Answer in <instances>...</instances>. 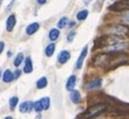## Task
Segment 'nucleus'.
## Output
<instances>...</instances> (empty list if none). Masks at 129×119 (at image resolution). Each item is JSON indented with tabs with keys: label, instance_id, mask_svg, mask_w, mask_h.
<instances>
[{
	"label": "nucleus",
	"instance_id": "1",
	"mask_svg": "<svg viewBox=\"0 0 129 119\" xmlns=\"http://www.w3.org/2000/svg\"><path fill=\"white\" fill-rule=\"evenodd\" d=\"M107 104L105 103H100V104H95L93 106L88 107L87 110H85L83 113H80L77 119H93L95 117L100 116L101 113H104L106 110H107Z\"/></svg>",
	"mask_w": 129,
	"mask_h": 119
},
{
	"label": "nucleus",
	"instance_id": "2",
	"mask_svg": "<svg viewBox=\"0 0 129 119\" xmlns=\"http://www.w3.org/2000/svg\"><path fill=\"white\" fill-rule=\"evenodd\" d=\"M106 32L112 35H126L129 33V28L127 26H122V25H114V26L109 27Z\"/></svg>",
	"mask_w": 129,
	"mask_h": 119
},
{
	"label": "nucleus",
	"instance_id": "3",
	"mask_svg": "<svg viewBox=\"0 0 129 119\" xmlns=\"http://www.w3.org/2000/svg\"><path fill=\"white\" fill-rule=\"evenodd\" d=\"M126 48H128V45H127L124 41H122V42L113 43V45H108L105 50L108 51V53H119V51H122L123 49H126Z\"/></svg>",
	"mask_w": 129,
	"mask_h": 119
},
{
	"label": "nucleus",
	"instance_id": "4",
	"mask_svg": "<svg viewBox=\"0 0 129 119\" xmlns=\"http://www.w3.org/2000/svg\"><path fill=\"white\" fill-rule=\"evenodd\" d=\"M129 8V1L128 0H124V1H120V3H116L114 5L109 6V9L112 11H116V12H120V11H124V9Z\"/></svg>",
	"mask_w": 129,
	"mask_h": 119
},
{
	"label": "nucleus",
	"instance_id": "5",
	"mask_svg": "<svg viewBox=\"0 0 129 119\" xmlns=\"http://www.w3.org/2000/svg\"><path fill=\"white\" fill-rule=\"evenodd\" d=\"M101 85H102V80L101 78H95V80L88 82V83L85 85V89H87V90L98 89V88H100Z\"/></svg>",
	"mask_w": 129,
	"mask_h": 119
},
{
	"label": "nucleus",
	"instance_id": "6",
	"mask_svg": "<svg viewBox=\"0 0 129 119\" xmlns=\"http://www.w3.org/2000/svg\"><path fill=\"white\" fill-rule=\"evenodd\" d=\"M70 57H71V55H70V51L68 50H62L59 54H58V62L60 63V64H64V63H66L70 59Z\"/></svg>",
	"mask_w": 129,
	"mask_h": 119
},
{
	"label": "nucleus",
	"instance_id": "7",
	"mask_svg": "<svg viewBox=\"0 0 129 119\" xmlns=\"http://www.w3.org/2000/svg\"><path fill=\"white\" fill-rule=\"evenodd\" d=\"M31 110H34V103H31V102H23L20 105V112L21 113L30 112Z\"/></svg>",
	"mask_w": 129,
	"mask_h": 119
},
{
	"label": "nucleus",
	"instance_id": "8",
	"mask_svg": "<svg viewBox=\"0 0 129 119\" xmlns=\"http://www.w3.org/2000/svg\"><path fill=\"white\" fill-rule=\"evenodd\" d=\"M87 55V47H84L83 48V50H81L80 55H79L78 59H77V63H76V68L77 69H80L83 67V63H84V59Z\"/></svg>",
	"mask_w": 129,
	"mask_h": 119
},
{
	"label": "nucleus",
	"instance_id": "9",
	"mask_svg": "<svg viewBox=\"0 0 129 119\" xmlns=\"http://www.w3.org/2000/svg\"><path fill=\"white\" fill-rule=\"evenodd\" d=\"M16 24V19H15V15L14 14H11L7 18V21H6V29L8 32H12L14 29V26Z\"/></svg>",
	"mask_w": 129,
	"mask_h": 119
},
{
	"label": "nucleus",
	"instance_id": "10",
	"mask_svg": "<svg viewBox=\"0 0 129 119\" xmlns=\"http://www.w3.org/2000/svg\"><path fill=\"white\" fill-rule=\"evenodd\" d=\"M40 28V24L39 22H33V24H30L29 26H27V28H26V34L27 35H33V34H35L37 30H39Z\"/></svg>",
	"mask_w": 129,
	"mask_h": 119
},
{
	"label": "nucleus",
	"instance_id": "11",
	"mask_svg": "<svg viewBox=\"0 0 129 119\" xmlns=\"http://www.w3.org/2000/svg\"><path fill=\"white\" fill-rule=\"evenodd\" d=\"M76 81H77V77H76L75 75H72L68 78V82L65 84V88L66 90H69V91H72V90L75 89V85H76Z\"/></svg>",
	"mask_w": 129,
	"mask_h": 119
},
{
	"label": "nucleus",
	"instance_id": "12",
	"mask_svg": "<svg viewBox=\"0 0 129 119\" xmlns=\"http://www.w3.org/2000/svg\"><path fill=\"white\" fill-rule=\"evenodd\" d=\"M70 98H71L72 103H75V104H78L79 102H80V98H81V96H80V92H79L78 90H72L71 93H70Z\"/></svg>",
	"mask_w": 129,
	"mask_h": 119
},
{
	"label": "nucleus",
	"instance_id": "13",
	"mask_svg": "<svg viewBox=\"0 0 129 119\" xmlns=\"http://www.w3.org/2000/svg\"><path fill=\"white\" fill-rule=\"evenodd\" d=\"M3 80H4L5 83H9V82H12V81L14 80V72H12L9 69L5 70V72H4V75H3Z\"/></svg>",
	"mask_w": 129,
	"mask_h": 119
},
{
	"label": "nucleus",
	"instance_id": "14",
	"mask_svg": "<svg viewBox=\"0 0 129 119\" xmlns=\"http://www.w3.org/2000/svg\"><path fill=\"white\" fill-rule=\"evenodd\" d=\"M23 71L26 72V74H30V72L33 71V62H31V58H30V57H27L26 61H24Z\"/></svg>",
	"mask_w": 129,
	"mask_h": 119
},
{
	"label": "nucleus",
	"instance_id": "15",
	"mask_svg": "<svg viewBox=\"0 0 129 119\" xmlns=\"http://www.w3.org/2000/svg\"><path fill=\"white\" fill-rule=\"evenodd\" d=\"M58 37H59V30H58L57 28L50 29V32H49V39H50L51 41H56Z\"/></svg>",
	"mask_w": 129,
	"mask_h": 119
},
{
	"label": "nucleus",
	"instance_id": "16",
	"mask_svg": "<svg viewBox=\"0 0 129 119\" xmlns=\"http://www.w3.org/2000/svg\"><path fill=\"white\" fill-rule=\"evenodd\" d=\"M47 85H48V80H47V77H41L36 82V88H37V89H44Z\"/></svg>",
	"mask_w": 129,
	"mask_h": 119
},
{
	"label": "nucleus",
	"instance_id": "17",
	"mask_svg": "<svg viewBox=\"0 0 129 119\" xmlns=\"http://www.w3.org/2000/svg\"><path fill=\"white\" fill-rule=\"evenodd\" d=\"M55 49H56V45H54V43L48 45V46H47V48H45V50H44L45 55H47L48 57L52 56V54L55 53Z\"/></svg>",
	"mask_w": 129,
	"mask_h": 119
},
{
	"label": "nucleus",
	"instance_id": "18",
	"mask_svg": "<svg viewBox=\"0 0 129 119\" xmlns=\"http://www.w3.org/2000/svg\"><path fill=\"white\" fill-rule=\"evenodd\" d=\"M40 102H41V104L43 106V111L48 110L49 106H50V98L49 97H43V98L40 99Z\"/></svg>",
	"mask_w": 129,
	"mask_h": 119
},
{
	"label": "nucleus",
	"instance_id": "19",
	"mask_svg": "<svg viewBox=\"0 0 129 119\" xmlns=\"http://www.w3.org/2000/svg\"><path fill=\"white\" fill-rule=\"evenodd\" d=\"M87 15H88V11L87 9H83V11L77 13V20H79V21L85 20L87 18Z\"/></svg>",
	"mask_w": 129,
	"mask_h": 119
},
{
	"label": "nucleus",
	"instance_id": "20",
	"mask_svg": "<svg viewBox=\"0 0 129 119\" xmlns=\"http://www.w3.org/2000/svg\"><path fill=\"white\" fill-rule=\"evenodd\" d=\"M68 24H69V19L66 18V16H63V18L58 21L57 26H58V28H65L68 26Z\"/></svg>",
	"mask_w": 129,
	"mask_h": 119
},
{
	"label": "nucleus",
	"instance_id": "21",
	"mask_svg": "<svg viewBox=\"0 0 129 119\" xmlns=\"http://www.w3.org/2000/svg\"><path fill=\"white\" fill-rule=\"evenodd\" d=\"M22 61H23V54L20 53L18 56L15 57V59H14V66L15 67H19L22 63Z\"/></svg>",
	"mask_w": 129,
	"mask_h": 119
},
{
	"label": "nucleus",
	"instance_id": "22",
	"mask_svg": "<svg viewBox=\"0 0 129 119\" xmlns=\"http://www.w3.org/2000/svg\"><path fill=\"white\" fill-rule=\"evenodd\" d=\"M18 103H19V98L18 97H12V98L9 99V106H11V109H12V110H14L15 109V106H16V105H18Z\"/></svg>",
	"mask_w": 129,
	"mask_h": 119
},
{
	"label": "nucleus",
	"instance_id": "23",
	"mask_svg": "<svg viewBox=\"0 0 129 119\" xmlns=\"http://www.w3.org/2000/svg\"><path fill=\"white\" fill-rule=\"evenodd\" d=\"M34 110H35L36 112H39V113L43 111V106H42V104H41V102L40 101H37V102L34 103Z\"/></svg>",
	"mask_w": 129,
	"mask_h": 119
},
{
	"label": "nucleus",
	"instance_id": "24",
	"mask_svg": "<svg viewBox=\"0 0 129 119\" xmlns=\"http://www.w3.org/2000/svg\"><path fill=\"white\" fill-rule=\"evenodd\" d=\"M75 36H76V32H75V30H71V32H70V33L68 34V37H66L68 42H72V41H73Z\"/></svg>",
	"mask_w": 129,
	"mask_h": 119
},
{
	"label": "nucleus",
	"instance_id": "25",
	"mask_svg": "<svg viewBox=\"0 0 129 119\" xmlns=\"http://www.w3.org/2000/svg\"><path fill=\"white\" fill-rule=\"evenodd\" d=\"M122 20L124 21V22H129V11H127V12L123 14Z\"/></svg>",
	"mask_w": 129,
	"mask_h": 119
},
{
	"label": "nucleus",
	"instance_id": "26",
	"mask_svg": "<svg viewBox=\"0 0 129 119\" xmlns=\"http://www.w3.org/2000/svg\"><path fill=\"white\" fill-rule=\"evenodd\" d=\"M20 76H21V70H20V69H18V70H16V71L14 72V80L19 78Z\"/></svg>",
	"mask_w": 129,
	"mask_h": 119
},
{
	"label": "nucleus",
	"instance_id": "27",
	"mask_svg": "<svg viewBox=\"0 0 129 119\" xmlns=\"http://www.w3.org/2000/svg\"><path fill=\"white\" fill-rule=\"evenodd\" d=\"M4 48H5V42H4V41H0V54L3 53Z\"/></svg>",
	"mask_w": 129,
	"mask_h": 119
},
{
	"label": "nucleus",
	"instance_id": "28",
	"mask_svg": "<svg viewBox=\"0 0 129 119\" xmlns=\"http://www.w3.org/2000/svg\"><path fill=\"white\" fill-rule=\"evenodd\" d=\"M14 1H15V0H13L12 3H11V4H9V5H8V6H7V8H6V12H8L9 9L12 8V5H13V4H14Z\"/></svg>",
	"mask_w": 129,
	"mask_h": 119
},
{
	"label": "nucleus",
	"instance_id": "29",
	"mask_svg": "<svg viewBox=\"0 0 129 119\" xmlns=\"http://www.w3.org/2000/svg\"><path fill=\"white\" fill-rule=\"evenodd\" d=\"M36 1H37V3H39L40 5H43V4L47 3V0H36Z\"/></svg>",
	"mask_w": 129,
	"mask_h": 119
},
{
	"label": "nucleus",
	"instance_id": "30",
	"mask_svg": "<svg viewBox=\"0 0 129 119\" xmlns=\"http://www.w3.org/2000/svg\"><path fill=\"white\" fill-rule=\"evenodd\" d=\"M7 56H8V57H12V51H8V53H7Z\"/></svg>",
	"mask_w": 129,
	"mask_h": 119
},
{
	"label": "nucleus",
	"instance_id": "31",
	"mask_svg": "<svg viewBox=\"0 0 129 119\" xmlns=\"http://www.w3.org/2000/svg\"><path fill=\"white\" fill-rule=\"evenodd\" d=\"M75 25H76L75 22H71V24H70V27H73V26H75Z\"/></svg>",
	"mask_w": 129,
	"mask_h": 119
},
{
	"label": "nucleus",
	"instance_id": "32",
	"mask_svg": "<svg viewBox=\"0 0 129 119\" xmlns=\"http://www.w3.org/2000/svg\"><path fill=\"white\" fill-rule=\"evenodd\" d=\"M90 1H91V0H84V3H85V4H88Z\"/></svg>",
	"mask_w": 129,
	"mask_h": 119
},
{
	"label": "nucleus",
	"instance_id": "33",
	"mask_svg": "<svg viewBox=\"0 0 129 119\" xmlns=\"http://www.w3.org/2000/svg\"><path fill=\"white\" fill-rule=\"evenodd\" d=\"M5 119H13V118H12V117H9V116H8V117H6Z\"/></svg>",
	"mask_w": 129,
	"mask_h": 119
},
{
	"label": "nucleus",
	"instance_id": "34",
	"mask_svg": "<svg viewBox=\"0 0 129 119\" xmlns=\"http://www.w3.org/2000/svg\"><path fill=\"white\" fill-rule=\"evenodd\" d=\"M1 4H3V0H0V5H1Z\"/></svg>",
	"mask_w": 129,
	"mask_h": 119
},
{
	"label": "nucleus",
	"instance_id": "35",
	"mask_svg": "<svg viewBox=\"0 0 129 119\" xmlns=\"http://www.w3.org/2000/svg\"><path fill=\"white\" fill-rule=\"evenodd\" d=\"M0 77H1V69H0Z\"/></svg>",
	"mask_w": 129,
	"mask_h": 119
},
{
	"label": "nucleus",
	"instance_id": "36",
	"mask_svg": "<svg viewBox=\"0 0 129 119\" xmlns=\"http://www.w3.org/2000/svg\"><path fill=\"white\" fill-rule=\"evenodd\" d=\"M128 1H129V0H128Z\"/></svg>",
	"mask_w": 129,
	"mask_h": 119
}]
</instances>
